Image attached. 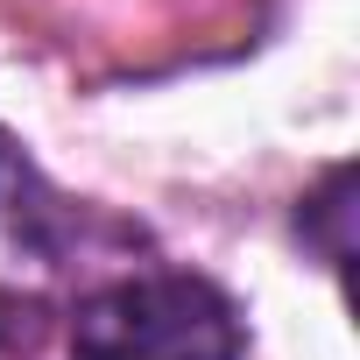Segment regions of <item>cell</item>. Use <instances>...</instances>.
I'll return each mask as SVG.
<instances>
[{
    "label": "cell",
    "mask_w": 360,
    "mask_h": 360,
    "mask_svg": "<svg viewBox=\"0 0 360 360\" xmlns=\"http://www.w3.org/2000/svg\"><path fill=\"white\" fill-rule=\"evenodd\" d=\"M71 205L36 176V162L22 155V141L0 127V233H8L15 248H29V255H64V240H71Z\"/></svg>",
    "instance_id": "7a4b0ae2"
},
{
    "label": "cell",
    "mask_w": 360,
    "mask_h": 360,
    "mask_svg": "<svg viewBox=\"0 0 360 360\" xmlns=\"http://www.w3.org/2000/svg\"><path fill=\"white\" fill-rule=\"evenodd\" d=\"M353 169L339 162V169H325V191L318 198H304V212H297V233L311 240V248H325V262L332 269H346V255H353V233H346V219H353Z\"/></svg>",
    "instance_id": "3957f363"
},
{
    "label": "cell",
    "mask_w": 360,
    "mask_h": 360,
    "mask_svg": "<svg viewBox=\"0 0 360 360\" xmlns=\"http://www.w3.org/2000/svg\"><path fill=\"white\" fill-rule=\"evenodd\" d=\"M248 325L233 297L184 269L99 283L71 311V360H240Z\"/></svg>",
    "instance_id": "6da1fadb"
}]
</instances>
